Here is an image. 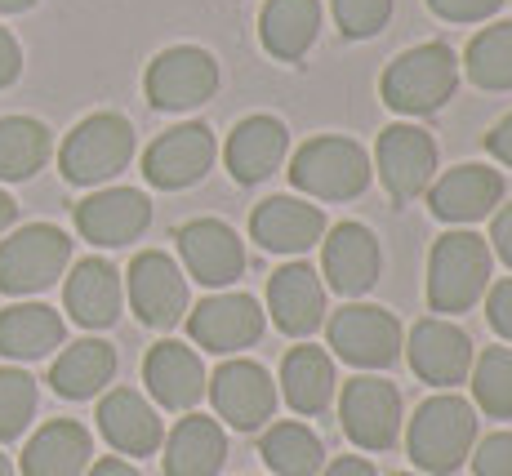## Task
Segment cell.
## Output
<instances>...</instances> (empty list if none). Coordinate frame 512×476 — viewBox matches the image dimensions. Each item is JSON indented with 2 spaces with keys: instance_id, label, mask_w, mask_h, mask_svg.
Wrapping results in <instances>:
<instances>
[{
  "instance_id": "obj_1",
  "label": "cell",
  "mask_w": 512,
  "mask_h": 476,
  "mask_svg": "<svg viewBox=\"0 0 512 476\" xmlns=\"http://www.w3.org/2000/svg\"><path fill=\"white\" fill-rule=\"evenodd\" d=\"M490 281H495V254H490L486 236H477L472 227H450L446 236H437L428 250V307L432 316L472 312L486 299Z\"/></svg>"
},
{
  "instance_id": "obj_2",
  "label": "cell",
  "mask_w": 512,
  "mask_h": 476,
  "mask_svg": "<svg viewBox=\"0 0 512 476\" xmlns=\"http://www.w3.org/2000/svg\"><path fill=\"white\" fill-rule=\"evenodd\" d=\"M477 436L481 423L468 396L437 392L423 405H415V419L406 428V454L415 459L423 476H455L468 463Z\"/></svg>"
},
{
  "instance_id": "obj_3",
  "label": "cell",
  "mask_w": 512,
  "mask_h": 476,
  "mask_svg": "<svg viewBox=\"0 0 512 476\" xmlns=\"http://www.w3.org/2000/svg\"><path fill=\"white\" fill-rule=\"evenodd\" d=\"M459 89V54L446 41H423L401 49L379 81V98L397 116H432L455 98Z\"/></svg>"
},
{
  "instance_id": "obj_4",
  "label": "cell",
  "mask_w": 512,
  "mask_h": 476,
  "mask_svg": "<svg viewBox=\"0 0 512 476\" xmlns=\"http://www.w3.org/2000/svg\"><path fill=\"white\" fill-rule=\"evenodd\" d=\"M374 165L370 152L357 138L343 134H317L294 152L290 161V183L308 201H357L370 187Z\"/></svg>"
},
{
  "instance_id": "obj_5",
  "label": "cell",
  "mask_w": 512,
  "mask_h": 476,
  "mask_svg": "<svg viewBox=\"0 0 512 476\" xmlns=\"http://www.w3.org/2000/svg\"><path fill=\"white\" fill-rule=\"evenodd\" d=\"M326 339H330V356H339L352 370L370 374V370H388V365L401 361L406 330H401V321L388 307L357 299L326 316Z\"/></svg>"
},
{
  "instance_id": "obj_6",
  "label": "cell",
  "mask_w": 512,
  "mask_h": 476,
  "mask_svg": "<svg viewBox=\"0 0 512 476\" xmlns=\"http://www.w3.org/2000/svg\"><path fill=\"white\" fill-rule=\"evenodd\" d=\"M134 161V125L121 112H94L58 147V170L76 187H98Z\"/></svg>"
},
{
  "instance_id": "obj_7",
  "label": "cell",
  "mask_w": 512,
  "mask_h": 476,
  "mask_svg": "<svg viewBox=\"0 0 512 476\" xmlns=\"http://www.w3.org/2000/svg\"><path fill=\"white\" fill-rule=\"evenodd\" d=\"M219 58L201 45H170L147 63L143 94L156 112H192L219 94Z\"/></svg>"
},
{
  "instance_id": "obj_8",
  "label": "cell",
  "mask_w": 512,
  "mask_h": 476,
  "mask_svg": "<svg viewBox=\"0 0 512 476\" xmlns=\"http://www.w3.org/2000/svg\"><path fill=\"white\" fill-rule=\"evenodd\" d=\"M339 423L343 436L361 454H388L401 441V423H406V405H401L397 383L379 379V374L348 379L339 396Z\"/></svg>"
},
{
  "instance_id": "obj_9",
  "label": "cell",
  "mask_w": 512,
  "mask_h": 476,
  "mask_svg": "<svg viewBox=\"0 0 512 476\" xmlns=\"http://www.w3.org/2000/svg\"><path fill=\"white\" fill-rule=\"evenodd\" d=\"M205 396H210L219 423L232 432H259L263 423L277 419V405H281V392H277V383H272V374L263 370L259 361H250V356H228V361L210 374Z\"/></svg>"
},
{
  "instance_id": "obj_10",
  "label": "cell",
  "mask_w": 512,
  "mask_h": 476,
  "mask_svg": "<svg viewBox=\"0 0 512 476\" xmlns=\"http://www.w3.org/2000/svg\"><path fill=\"white\" fill-rule=\"evenodd\" d=\"M72 263V236L54 223H27L0 241V294H41Z\"/></svg>"
},
{
  "instance_id": "obj_11",
  "label": "cell",
  "mask_w": 512,
  "mask_h": 476,
  "mask_svg": "<svg viewBox=\"0 0 512 476\" xmlns=\"http://www.w3.org/2000/svg\"><path fill=\"white\" fill-rule=\"evenodd\" d=\"M437 161H441L437 138H432L428 130H419L415 121H397V125H388V130L379 134L370 165L379 170L383 192H388L397 205H410L432 187V178H437Z\"/></svg>"
},
{
  "instance_id": "obj_12",
  "label": "cell",
  "mask_w": 512,
  "mask_h": 476,
  "mask_svg": "<svg viewBox=\"0 0 512 476\" xmlns=\"http://www.w3.org/2000/svg\"><path fill=\"white\" fill-rule=\"evenodd\" d=\"M125 294H130L134 316L147 330H174L192 312V290H187V272L165 250L134 254L130 272H125Z\"/></svg>"
},
{
  "instance_id": "obj_13",
  "label": "cell",
  "mask_w": 512,
  "mask_h": 476,
  "mask_svg": "<svg viewBox=\"0 0 512 476\" xmlns=\"http://www.w3.org/2000/svg\"><path fill=\"white\" fill-rule=\"evenodd\" d=\"M401 352H406L415 379L437 392H455L459 383H468L472 361H477V347H472L468 330H459L450 316H423V321H415Z\"/></svg>"
},
{
  "instance_id": "obj_14",
  "label": "cell",
  "mask_w": 512,
  "mask_h": 476,
  "mask_svg": "<svg viewBox=\"0 0 512 476\" xmlns=\"http://www.w3.org/2000/svg\"><path fill=\"white\" fill-rule=\"evenodd\" d=\"M379 272H383V250L379 236L366 223L343 218V223L326 227V236H321V281H326V290L357 303L379 285Z\"/></svg>"
},
{
  "instance_id": "obj_15",
  "label": "cell",
  "mask_w": 512,
  "mask_h": 476,
  "mask_svg": "<svg viewBox=\"0 0 512 476\" xmlns=\"http://www.w3.org/2000/svg\"><path fill=\"white\" fill-rule=\"evenodd\" d=\"M187 334L201 352H214V356H241L245 347H254L268 330V312L259 307V299L241 290H228V294H210L187 312Z\"/></svg>"
},
{
  "instance_id": "obj_16",
  "label": "cell",
  "mask_w": 512,
  "mask_h": 476,
  "mask_svg": "<svg viewBox=\"0 0 512 476\" xmlns=\"http://www.w3.org/2000/svg\"><path fill=\"white\" fill-rule=\"evenodd\" d=\"M179 241V259L187 281L205 285V290H228L245 272V245L223 218H187L174 232Z\"/></svg>"
},
{
  "instance_id": "obj_17",
  "label": "cell",
  "mask_w": 512,
  "mask_h": 476,
  "mask_svg": "<svg viewBox=\"0 0 512 476\" xmlns=\"http://www.w3.org/2000/svg\"><path fill=\"white\" fill-rule=\"evenodd\" d=\"M214 156H219V143H214L210 125H174L161 138H152V147L143 152V178L161 192H183V187H196L210 174Z\"/></svg>"
},
{
  "instance_id": "obj_18",
  "label": "cell",
  "mask_w": 512,
  "mask_h": 476,
  "mask_svg": "<svg viewBox=\"0 0 512 476\" xmlns=\"http://www.w3.org/2000/svg\"><path fill=\"white\" fill-rule=\"evenodd\" d=\"M268 316L285 339H312L330 316V294L321 272L308 263H285L268 276Z\"/></svg>"
},
{
  "instance_id": "obj_19",
  "label": "cell",
  "mask_w": 512,
  "mask_h": 476,
  "mask_svg": "<svg viewBox=\"0 0 512 476\" xmlns=\"http://www.w3.org/2000/svg\"><path fill=\"white\" fill-rule=\"evenodd\" d=\"M504 192V174L490 170V165H455L441 178H432V187L423 196H428L432 218H441L450 227H472L504 205Z\"/></svg>"
},
{
  "instance_id": "obj_20",
  "label": "cell",
  "mask_w": 512,
  "mask_h": 476,
  "mask_svg": "<svg viewBox=\"0 0 512 476\" xmlns=\"http://www.w3.org/2000/svg\"><path fill=\"white\" fill-rule=\"evenodd\" d=\"M326 227V210L308 196H268L250 210V236L268 254H285V259H299L312 245H321Z\"/></svg>"
},
{
  "instance_id": "obj_21",
  "label": "cell",
  "mask_w": 512,
  "mask_h": 476,
  "mask_svg": "<svg viewBox=\"0 0 512 476\" xmlns=\"http://www.w3.org/2000/svg\"><path fill=\"white\" fill-rule=\"evenodd\" d=\"M152 227V201L139 187H103L76 205V232L98 250H121Z\"/></svg>"
},
{
  "instance_id": "obj_22",
  "label": "cell",
  "mask_w": 512,
  "mask_h": 476,
  "mask_svg": "<svg viewBox=\"0 0 512 476\" xmlns=\"http://www.w3.org/2000/svg\"><path fill=\"white\" fill-rule=\"evenodd\" d=\"M285 156H290V130H285V121L268 112H254L245 121H236V130L228 134V147H223V165H228L232 183L241 187L268 183L285 165Z\"/></svg>"
},
{
  "instance_id": "obj_23",
  "label": "cell",
  "mask_w": 512,
  "mask_h": 476,
  "mask_svg": "<svg viewBox=\"0 0 512 476\" xmlns=\"http://www.w3.org/2000/svg\"><path fill=\"white\" fill-rule=\"evenodd\" d=\"M143 383H147V392H152V401L161 405V410L187 414V410L201 405L210 374H205L196 347H187L179 339H161L152 352L143 356Z\"/></svg>"
},
{
  "instance_id": "obj_24",
  "label": "cell",
  "mask_w": 512,
  "mask_h": 476,
  "mask_svg": "<svg viewBox=\"0 0 512 476\" xmlns=\"http://www.w3.org/2000/svg\"><path fill=\"white\" fill-rule=\"evenodd\" d=\"M281 401L290 405L299 419H317L334 405L339 396V374H334V356L326 347H312V339H303L299 347L281 356V379H277Z\"/></svg>"
},
{
  "instance_id": "obj_25",
  "label": "cell",
  "mask_w": 512,
  "mask_h": 476,
  "mask_svg": "<svg viewBox=\"0 0 512 476\" xmlns=\"http://www.w3.org/2000/svg\"><path fill=\"white\" fill-rule=\"evenodd\" d=\"M98 432H103V441L112 445L116 454H130V459H147V454H156L165 441L161 414L134 388H112L98 401Z\"/></svg>"
},
{
  "instance_id": "obj_26",
  "label": "cell",
  "mask_w": 512,
  "mask_h": 476,
  "mask_svg": "<svg viewBox=\"0 0 512 476\" xmlns=\"http://www.w3.org/2000/svg\"><path fill=\"white\" fill-rule=\"evenodd\" d=\"M161 468L165 476H219L228 463V428L219 419L187 410L165 436Z\"/></svg>"
},
{
  "instance_id": "obj_27",
  "label": "cell",
  "mask_w": 512,
  "mask_h": 476,
  "mask_svg": "<svg viewBox=\"0 0 512 476\" xmlns=\"http://www.w3.org/2000/svg\"><path fill=\"white\" fill-rule=\"evenodd\" d=\"M63 303L76 325L107 330V325H116V316L125 307V276L107 259H81L63 285Z\"/></svg>"
},
{
  "instance_id": "obj_28",
  "label": "cell",
  "mask_w": 512,
  "mask_h": 476,
  "mask_svg": "<svg viewBox=\"0 0 512 476\" xmlns=\"http://www.w3.org/2000/svg\"><path fill=\"white\" fill-rule=\"evenodd\" d=\"M94 459V436L81 428L76 419H49L41 432L27 441L23 463L18 472L23 476H81Z\"/></svg>"
},
{
  "instance_id": "obj_29",
  "label": "cell",
  "mask_w": 512,
  "mask_h": 476,
  "mask_svg": "<svg viewBox=\"0 0 512 476\" xmlns=\"http://www.w3.org/2000/svg\"><path fill=\"white\" fill-rule=\"evenodd\" d=\"M321 36V0H268L259 14V41L277 63H299Z\"/></svg>"
},
{
  "instance_id": "obj_30",
  "label": "cell",
  "mask_w": 512,
  "mask_h": 476,
  "mask_svg": "<svg viewBox=\"0 0 512 476\" xmlns=\"http://www.w3.org/2000/svg\"><path fill=\"white\" fill-rule=\"evenodd\" d=\"M116 379V347L103 339H81L58 352V361L49 365V388L63 401H90Z\"/></svg>"
},
{
  "instance_id": "obj_31",
  "label": "cell",
  "mask_w": 512,
  "mask_h": 476,
  "mask_svg": "<svg viewBox=\"0 0 512 476\" xmlns=\"http://www.w3.org/2000/svg\"><path fill=\"white\" fill-rule=\"evenodd\" d=\"M67 325L49 303H18L0 312V356L9 361H41L63 347Z\"/></svg>"
},
{
  "instance_id": "obj_32",
  "label": "cell",
  "mask_w": 512,
  "mask_h": 476,
  "mask_svg": "<svg viewBox=\"0 0 512 476\" xmlns=\"http://www.w3.org/2000/svg\"><path fill=\"white\" fill-rule=\"evenodd\" d=\"M259 459L272 476H317L326 468V445L299 419H281L259 436Z\"/></svg>"
},
{
  "instance_id": "obj_33",
  "label": "cell",
  "mask_w": 512,
  "mask_h": 476,
  "mask_svg": "<svg viewBox=\"0 0 512 476\" xmlns=\"http://www.w3.org/2000/svg\"><path fill=\"white\" fill-rule=\"evenodd\" d=\"M54 138L32 116H0V183H23L45 170Z\"/></svg>"
},
{
  "instance_id": "obj_34",
  "label": "cell",
  "mask_w": 512,
  "mask_h": 476,
  "mask_svg": "<svg viewBox=\"0 0 512 476\" xmlns=\"http://www.w3.org/2000/svg\"><path fill=\"white\" fill-rule=\"evenodd\" d=\"M459 67L477 89H490V94L512 89V23H495L472 36Z\"/></svg>"
},
{
  "instance_id": "obj_35",
  "label": "cell",
  "mask_w": 512,
  "mask_h": 476,
  "mask_svg": "<svg viewBox=\"0 0 512 476\" xmlns=\"http://www.w3.org/2000/svg\"><path fill=\"white\" fill-rule=\"evenodd\" d=\"M472 410L486 419H512V347H486L472 361Z\"/></svg>"
},
{
  "instance_id": "obj_36",
  "label": "cell",
  "mask_w": 512,
  "mask_h": 476,
  "mask_svg": "<svg viewBox=\"0 0 512 476\" xmlns=\"http://www.w3.org/2000/svg\"><path fill=\"white\" fill-rule=\"evenodd\" d=\"M36 419V379L27 370H0V441H18Z\"/></svg>"
},
{
  "instance_id": "obj_37",
  "label": "cell",
  "mask_w": 512,
  "mask_h": 476,
  "mask_svg": "<svg viewBox=\"0 0 512 476\" xmlns=\"http://www.w3.org/2000/svg\"><path fill=\"white\" fill-rule=\"evenodd\" d=\"M392 5H397V0H330L339 36H348V41H370V36H379L392 18Z\"/></svg>"
},
{
  "instance_id": "obj_38",
  "label": "cell",
  "mask_w": 512,
  "mask_h": 476,
  "mask_svg": "<svg viewBox=\"0 0 512 476\" xmlns=\"http://www.w3.org/2000/svg\"><path fill=\"white\" fill-rule=\"evenodd\" d=\"M468 463H472V472L477 476H512V432L477 436Z\"/></svg>"
},
{
  "instance_id": "obj_39",
  "label": "cell",
  "mask_w": 512,
  "mask_h": 476,
  "mask_svg": "<svg viewBox=\"0 0 512 476\" xmlns=\"http://www.w3.org/2000/svg\"><path fill=\"white\" fill-rule=\"evenodd\" d=\"M428 9L441 23H486L504 9V0H428Z\"/></svg>"
},
{
  "instance_id": "obj_40",
  "label": "cell",
  "mask_w": 512,
  "mask_h": 476,
  "mask_svg": "<svg viewBox=\"0 0 512 476\" xmlns=\"http://www.w3.org/2000/svg\"><path fill=\"white\" fill-rule=\"evenodd\" d=\"M486 316L490 325H495V334L512 347V276L508 281H490L486 290Z\"/></svg>"
},
{
  "instance_id": "obj_41",
  "label": "cell",
  "mask_w": 512,
  "mask_h": 476,
  "mask_svg": "<svg viewBox=\"0 0 512 476\" xmlns=\"http://www.w3.org/2000/svg\"><path fill=\"white\" fill-rule=\"evenodd\" d=\"M490 254L495 259H504L508 263V272H512V205H499L495 214H490Z\"/></svg>"
},
{
  "instance_id": "obj_42",
  "label": "cell",
  "mask_w": 512,
  "mask_h": 476,
  "mask_svg": "<svg viewBox=\"0 0 512 476\" xmlns=\"http://www.w3.org/2000/svg\"><path fill=\"white\" fill-rule=\"evenodd\" d=\"M18 72H23V49H18V41L5 32V27H0V89L14 85Z\"/></svg>"
},
{
  "instance_id": "obj_43",
  "label": "cell",
  "mask_w": 512,
  "mask_h": 476,
  "mask_svg": "<svg viewBox=\"0 0 512 476\" xmlns=\"http://www.w3.org/2000/svg\"><path fill=\"white\" fill-rule=\"evenodd\" d=\"M486 152L495 156V161L504 165V170H512V112H508L504 121L495 125V130L486 134Z\"/></svg>"
},
{
  "instance_id": "obj_44",
  "label": "cell",
  "mask_w": 512,
  "mask_h": 476,
  "mask_svg": "<svg viewBox=\"0 0 512 476\" xmlns=\"http://www.w3.org/2000/svg\"><path fill=\"white\" fill-rule=\"evenodd\" d=\"M317 476H379V468L370 459H361V454H343V459L326 463Z\"/></svg>"
},
{
  "instance_id": "obj_45",
  "label": "cell",
  "mask_w": 512,
  "mask_h": 476,
  "mask_svg": "<svg viewBox=\"0 0 512 476\" xmlns=\"http://www.w3.org/2000/svg\"><path fill=\"white\" fill-rule=\"evenodd\" d=\"M85 476H143V472L134 468L130 459H98L85 468Z\"/></svg>"
},
{
  "instance_id": "obj_46",
  "label": "cell",
  "mask_w": 512,
  "mask_h": 476,
  "mask_svg": "<svg viewBox=\"0 0 512 476\" xmlns=\"http://www.w3.org/2000/svg\"><path fill=\"white\" fill-rule=\"evenodd\" d=\"M18 218V201L9 192H0V232H9V223Z\"/></svg>"
},
{
  "instance_id": "obj_47",
  "label": "cell",
  "mask_w": 512,
  "mask_h": 476,
  "mask_svg": "<svg viewBox=\"0 0 512 476\" xmlns=\"http://www.w3.org/2000/svg\"><path fill=\"white\" fill-rule=\"evenodd\" d=\"M36 0H0V14H23V9H32Z\"/></svg>"
},
{
  "instance_id": "obj_48",
  "label": "cell",
  "mask_w": 512,
  "mask_h": 476,
  "mask_svg": "<svg viewBox=\"0 0 512 476\" xmlns=\"http://www.w3.org/2000/svg\"><path fill=\"white\" fill-rule=\"evenodd\" d=\"M0 476H18V468L9 463V454H0Z\"/></svg>"
},
{
  "instance_id": "obj_49",
  "label": "cell",
  "mask_w": 512,
  "mask_h": 476,
  "mask_svg": "<svg viewBox=\"0 0 512 476\" xmlns=\"http://www.w3.org/2000/svg\"><path fill=\"white\" fill-rule=\"evenodd\" d=\"M392 476H415V472H392Z\"/></svg>"
}]
</instances>
